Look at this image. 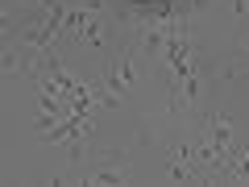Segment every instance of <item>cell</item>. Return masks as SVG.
<instances>
[{
	"label": "cell",
	"instance_id": "7a4b0ae2",
	"mask_svg": "<svg viewBox=\"0 0 249 187\" xmlns=\"http://www.w3.org/2000/svg\"><path fill=\"white\" fill-rule=\"evenodd\" d=\"M232 17H241V21L249 17V0H232Z\"/></svg>",
	"mask_w": 249,
	"mask_h": 187
},
{
	"label": "cell",
	"instance_id": "6da1fadb",
	"mask_svg": "<svg viewBox=\"0 0 249 187\" xmlns=\"http://www.w3.org/2000/svg\"><path fill=\"white\" fill-rule=\"evenodd\" d=\"M104 88H112L116 96H129L137 88V50H121L112 62H108V71L100 75Z\"/></svg>",
	"mask_w": 249,
	"mask_h": 187
}]
</instances>
